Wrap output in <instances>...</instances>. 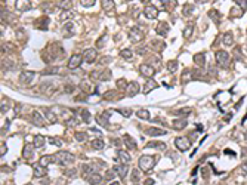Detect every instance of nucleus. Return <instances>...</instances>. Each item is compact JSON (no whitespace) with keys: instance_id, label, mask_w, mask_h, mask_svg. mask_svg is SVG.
Wrapping results in <instances>:
<instances>
[{"instance_id":"473e14b6","label":"nucleus","mask_w":247,"mask_h":185,"mask_svg":"<svg viewBox=\"0 0 247 185\" xmlns=\"http://www.w3.org/2000/svg\"><path fill=\"white\" fill-rule=\"evenodd\" d=\"M24 157L25 158H31L33 157V145H25V148H24Z\"/></svg>"},{"instance_id":"e433bc0d","label":"nucleus","mask_w":247,"mask_h":185,"mask_svg":"<svg viewBox=\"0 0 247 185\" xmlns=\"http://www.w3.org/2000/svg\"><path fill=\"white\" fill-rule=\"evenodd\" d=\"M176 68H178V62H176V61H169V64H167V70H169L170 73H175Z\"/></svg>"},{"instance_id":"393cba45","label":"nucleus","mask_w":247,"mask_h":185,"mask_svg":"<svg viewBox=\"0 0 247 185\" xmlns=\"http://www.w3.org/2000/svg\"><path fill=\"white\" fill-rule=\"evenodd\" d=\"M102 8H104V11L109 12L114 9V2L112 0H102Z\"/></svg>"},{"instance_id":"72a5a7b5","label":"nucleus","mask_w":247,"mask_h":185,"mask_svg":"<svg viewBox=\"0 0 247 185\" xmlns=\"http://www.w3.org/2000/svg\"><path fill=\"white\" fill-rule=\"evenodd\" d=\"M46 111V116H48V120L50 122V123H56L58 122V119H56V116L50 111V110H45Z\"/></svg>"},{"instance_id":"8fccbe9b","label":"nucleus","mask_w":247,"mask_h":185,"mask_svg":"<svg viewBox=\"0 0 247 185\" xmlns=\"http://www.w3.org/2000/svg\"><path fill=\"white\" fill-rule=\"evenodd\" d=\"M49 141H50V144H53V145H58V147H61V145H62V142H61V141H58V139H55V138H50Z\"/></svg>"},{"instance_id":"de8ad7c7","label":"nucleus","mask_w":247,"mask_h":185,"mask_svg":"<svg viewBox=\"0 0 247 185\" xmlns=\"http://www.w3.org/2000/svg\"><path fill=\"white\" fill-rule=\"evenodd\" d=\"M132 181H133V182H138V181H139V173H138V170H133V172H132Z\"/></svg>"},{"instance_id":"dca6fc26","label":"nucleus","mask_w":247,"mask_h":185,"mask_svg":"<svg viewBox=\"0 0 247 185\" xmlns=\"http://www.w3.org/2000/svg\"><path fill=\"white\" fill-rule=\"evenodd\" d=\"M33 123L36 125V126H45V120H43V117H42V114L39 113V111H34L33 113Z\"/></svg>"},{"instance_id":"a18cd8bd","label":"nucleus","mask_w":247,"mask_h":185,"mask_svg":"<svg viewBox=\"0 0 247 185\" xmlns=\"http://www.w3.org/2000/svg\"><path fill=\"white\" fill-rule=\"evenodd\" d=\"M115 173H117L115 170H107V179H108V181L114 179V178H115Z\"/></svg>"},{"instance_id":"603ef678","label":"nucleus","mask_w":247,"mask_h":185,"mask_svg":"<svg viewBox=\"0 0 247 185\" xmlns=\"http://www.w3.org/2000/svg\"><path fill=\"white\" fill-rule=\"evenodd\" d=\"M237 3H238V5L241 3V8L244 9V8L247 6V0H237Z\"/></svg>"},{"instance_id":"5701e85b","label":"nucleus","mask_w":247,"mask_h":185,"mask_svg":"<svg viewBox=\"0 0 247 185\" xmlns=\"http://www.w3.org/2000/svg\"><path fill=\"white\" fill-rule=\"evenodd\" d=\"M187 125H188V122L185 120V119H176V120H173V127H176V129H184V127H187Z\"/></svg>"},{"instance_id":"2eb2a0df","label":"nucleus","mask_w":247,"mask_h":185,"mask_svg":"<svg viewBox=\"0 0 247 185\" xmlns=\"http://www.w3.org/2000/svg\"><path fill=\"white\" fill-rule=\"evenodd\" d=\"M141 73L144 74V76H147V77H153L154 74H156V70L151 67V65H141Z\"/></svg>"},{"instance_id":"6e6552de","label":"nucleus","mask_w":247,"mask_h":185,"mask_svg":"<svg viewBox=\"0 0 247 185\" xmlns=\"http://www.w3.org/2000/svg\"><path fill=\"white\" fill-rule=\"evenodd\" d=\"M144 14H145V17L148 18V19H154V18H157V15H158V11H157V8L156 6H147L145 8V11H144Z\"/></svg>"},{"instance_id":"c756f323","label":"nucleus","mask_w":247,"mask_h":185,"mask_svg":"<svg viewBox=\"0 0 247 185\" xmlns=\"http://www.w3.org/2000/svg\"><path fill=\"white\" fill-rule=\"evenodd\" d=\"M136 116H138L139 119H142V120H148V119H150V113H148L147 110H144V108H142V110H138V111H136Z\"/></svg>"},{"instance_id":"cd10ccee","label":"nucleus","mask_w":247,"mask_h":185,"mask_svg":"<svg viewBox=\"0 0 247 185\" xmlns=\"http://www.w3.org/2000/svg\"><path fill=\"white\" fill-rule=\"evenodd\" d=\"M70 18H74V14H73L71 11H64V12L61 14V17H59V19H61L62 22H65V21L70 19Z\"/></svg>"},{"instance_id":"5fc2aeb1","label":"nucleus","mask_w":247,"mask_h":185,"mask_svg":"<svg viewBox=\"0 0 247 185\" xmlns=\"http://www.w3.org/2000/svg\"><path fill=\"white\" fill-rule=\"evenodd\" d=\"M65 173H67V175H76V169H74V170H67Z\"/></svg>"},{"instance_id":"a19ab883","label":"nucleus","mask_w":247,"mask_h":185,"mask_svg":"<svg viewBox=\"0 0 247 185\" xmlns=\"http://www.w3.org/2000/svg\"><path fill=\"white\" fill-rule=\"evenodd\" d=\"M81 117H83V122H86V123L90 122V113H89L87 110H83V111H81Z\"/></svg>"},{"instance_id":"9d476101","label":"nucleus","mask_w":247,"mask_h":185,"mask_svg":"<svg viewBox=\"0 0 247 185\" xmlns=\"http://www.w3.org/2000/svg\"><path fill=\"white\" fill-rule=\"evenodd\" d=\"M86 179H87V182H89L90 185H99V184L102 182V176H101L98 172H95V173L89 175Z\"/></svg>"},{"instance_id":"09e8293b","label":"nucleus","mask_w":247,"mask_h":185,"mask_svg":"<svg viewBox=\"0 0 247 185\" xmlns=\"http://www.w3.org/2000/svg\"><path fill=\"white\" fill-rule=\"evenodd\" d=\"M191 33H192V27H187L185 31H184V36H185V37H189Z\"/></svg>"},{"instance_id":"f257e3e1","label":"nucleus","mask_w":247,"mask_h":185,"mask_svg":"<svg viewBox=\"0 0 247 185\" xmlns=\"http://www.w3.org/2000/svg\"><path fill=\"white\" fill-rule=\"evenodd\" d=\"M138 163H139L141 170L148 172V170H151V169L154 167V164H156V158H154L153 155H142V157L139 158Z\"/></svg>"},{"instance_id":"7ed1b4c3","label":"nucleus","mask_w":247,"mask_h":185,"mask_svg":"<svg viewBox=\"0 0 247 185\" xmlns=\"http://www.w3.org/2000/svg\"><path fill=\"white\" fill-rule=\"evenodd\" d=\"M55 160L59 163V164H70L74 161V155L68 151H61L55 155Z\"/></svg>"},{"instance_id":"c9c22d12","label":"nucleus","mask_w":247,"mask_h":185,"mask_svg":"<svg viewBox=\"0 0 247 185\" xmlns=\"http://www.w3.org/2000/svg\"><path fill=\"white\" fill-rule=\"evenodd\" d=\"M121 116H125V117H130L132 116V110L130 108H120V110H117Z\"/></svg>"},{"instance_id":"13d9d810","label":"nucleus","mask_w":247,"mask_h":185,"mask_svg":"<svg viewBox=\"0 0 247 185\" xmlns=\"http://www.w3.org/2000/svg\"><path fill=\"white\" fill-rule=\"evenodd\" d=\"M126 2H127V0H126Z\"/></svg>"},{"instance_id":"f03ea898","label":"nucleus","mask_w":247,"mask_h":185,"mask_svg":"<svg viewBox=\"0 0 247 185\" xmlns=\"http://www.w3.org/2000/svg\"><path fill=\"white\" fill-rule=\"evenodd\" d=\"M215 58H216V64H217L219 67L226 68V67L229 65L231 56H229V53H228V52H225V50H217V52H216V55H215Z\"/></svg>"},{"instance_id":"1a4fd4ad","label":"nucleus","mask_w":247,"mask_h":185,"mask_svg":"<svg viewBox=\"0 0 247 185\" xmlns=\"http://www.w3.org/2000/svg\"><path fill=\"white\" fill-rule=\"evenodd\" d=\"M33 170H34V176H36V178H43V176L48 175L46 167L42 166V164H34V166H33Z\"/></svg>"},{"instance_id":"423d86ee","label":"nucleus","mask_w":247,"mask_h":185,"mask_svg":"<svg viewBox=\"0 0 247 185\" xmlns=\"http://www.w3.org/2000/svg\"><path fill=\"white\" fill-rule=\"evenodd\" d=\"M144 39V33L138 28V27H133L132 30H130V40L133 42V43H138V42H141Z\"/></svg>"},{"instance_id":"c03bdc74","label":"nucleus","mask_w":247,"mask_h":185,"mask_svg":"<svg viewBox=\"0 0 247 185\" xmlns=\"http://www.w3.org/2000/svg\"><path fill=\"white\" fill-rule=\"evenodd\" d=\"M77 125H78V122H77L74 117H71V119L67 122V126H68V127H73V126H77Z\"/></svg>"},{"instance_id":"7c9ffc66","label":"nucleus","mask_w":247,"mask_h":185,"mask_svg":"<svg viewBox=\"0 0 247 185\" xmlns=\"http://www.w3.org/2000/svg\"><path fill=\"white\" fill-rule=\"evenodd\" d=\"M120 55H121V58H125V59H132V56H133V53H132L130 49H123L120 52Z\"/></svg>"},{"instance_id":"58836bf2","label":"nucleus","mask_w":247,"mask_h":185,"mask_svg":"<svg viewBox=\"0 0 247 185\" xmlns=\"http://www.w3.org/2000/svg\"><path fill=\"white\" fill-rule=\"evenodd\" d=\"M74 138H76L77 141H81V142H83V141L87 139V135H86L84 132H77V133L74 135Z\"/></svg>"},{"instance_id":"f3484780","label":"nucleus","mask_w":247,"mask_h":185,"mask_svg":"<svg viewBox=\"0 0 247 185\" xmlns=\"http://www.w3.org/2000/svg\"><path fill=\"white\" fill-rule=\"evenodd\" d=\"M53 161H56L55 160V155H43V157H40V160H39V164H42V166H48V164H50V163H53Z\"/></svg>"},{"instance_id":"20e7f679","label":"nucleus","mask_w":247,"mask_h":185,"mask_svg":"<svg viewBox=\"0 0 247 185\" xmlns=\"http://www.w3.org/2000/svg\"><path fill=\"white\" fill-rule=\"evenodd\" d=\"M34 77H36V73H33V71H24L19 76V81L22 84H31Z\"/></svg>"},{"instance_id":"f704fd0d","label":"nucleus","mask_w":247,"mask_h":185,"mask_svg":"<svg viewBox=\"0 0 247 185\" xmlns=\"http://www.w3.org/2000/svg\"><path fill=\"white\" fill-rule=\"evenodd\" d=\"M194 62L198 64V65H203V64H204V55H203V53H197V55L194 56Z\"/></svg>"},{"instance_id":"ddd939ff","label":"nucleus","mask_w":247,"mask_h":185,"mask_svg":"<svg viewBox=\"0 0 247 185\" xmlns=\"http://www.w3.org/2000/svg\"><path fill=\"white\" fill-rule=\"evenodd\" d=\"M138 92H139V84H138L136 81L129 83V86H127V89H126V94H127L129 96H135Z\"/></svg>"},{"instance_id":"f8f14e48","label":"nucleus","mask_w":247,"mask_h":185,"mask_svg":"<svg viewBox=\"0 0 247 185\" xmlns=\"http://www.w3.org/2000/svg\"><path fill=\"white\" fill-rule=\"evenodd\" d=\"M114 170L117 172V176H120V178H125V176H127L129 167H127V164H117V166L114 167Z\"/></svg>"},{"instance_id":"79ce46f5","label":"nucleus","mask_w":247,"mask_h":185,"mask_svg":"<svg viewBox=\"0 0 247 185\" xmlns=\"http://www.w3.org/2000/svg\"><path fill=\"white\" fill-rule=\"evenodd\" d=\"M80 3H81L83 6L89 8V6H93V5L96 3V0H80Z\"/></svg>"},{"instance_id":"a211bd4d","label":"nucleus","mask_w":247,"mask_h":185,"mask_svg":"<svg viewBox=\"0 0 247 185\" xmlns=\"http://www.w3.org/2000/svg\"><path fill=\"white\" fill-rule=\"evenodd\" d=\"M96 170H98V167H96L95 164H84V166H83V173H84V178H87L89 175L95 173Z\"/></svg>"},{"instance_id":"9b49d317","label":"nucleus","mask_w":247,"mask_h":185,"mask_svg":"<svg viewBox=\"0 0 247 185\" xmlns=\"http://www.w3.org/2000/svg\"><path fill=\"white\" fill-rule=\"evenodd\" d=\"M117 158L121 161V164H126V163H129L130 161V154L127 153V151H123V150H120V151H117Z\"/></svg>"},{"instance_id":"bb28decb","label":"nucleus","mask_w":247,"mask_h":185,"mask_svg":"<svg viewBox=\"0 0 247 185\" xmlns=\"http://www.w3.org/2000/svg\"><path fill=\"white\" fill-rule=\"evenodd\" d=\"M161 2H163V5L167 11H173L175 6H176V0H161Z\"/></svg>"},{"instance_id":"aec40b11","label":"nucleus","mask_w":247,"mask_h":185,"mask_svg":"<svg viewBox=\"0 0 247 185\" xmlns=\"http://www.w3.org/2000/svg\"><path fill=\"white\" fill-rule=\"evenodd\" d=\"M15 8L18 11H27L30 8V3H28V0H18V2L15 3Z\"/></svg>"},{"instance_id":"4be33fe9","label":"nucleus","mask_w":247,"mask_h":185,"mask_svg":"<svg viewBox=\"0 0 247 185\" xmlns=\"http://www.w3.org/2000/svg\"><path fill=\"white\" fill-rule=\"evenodd\" d=\"M156 87H157V81H154V80H148L147 84L144 86V94H150V92H151L153 89H156Z\"/></svg>"},{"instance_id":"6e6d98bb","label":"nucleus","mask_w":247,"mask_h":185,"mask_svg":"<svg viewBox=\"0 0 247 185\" xmlns=\"http://www.w3.org/2000/svg\"><path fill=\"white\" fill-rule=\"evenodd\" d=\"M109 185H120L118 182H112V184H109Z\"/></svg>"},{"instance_id":"49530a36","label":"nucleus","mask_w":247,"mask_h":185,"mask_svg":"<svg viewBox=\"0 0 247 185\" xmlns=\"http://www.w3.org/2000/svg\"><path fill=\"white\" fill-rule=\"evenodd\" d=\"M191 111H192L191 108H182V110L178 111V114H181V116H187V114H189Z\"/></svg>"},{"instance_id":"4468645a","label":"nucleus","mask_w":247,"mask_h":185,"mask_svg":"<svg viewBox=\"0 0 247 185\" xmlns=\"http://www.w3.org/2000/svg\"><path fill=\"white\" fill-rule=\"evenodd\" d=\"M83 59H86L87 62H93L96 59V49H86L83 53Z\"/></svg>"},{"instance_id":"4d7b16f0","label":"nucleus","mask_w":247,"mask_h":185,"mask_svg":"<svg viewBox=\"0 0 247 185\" xmlns=\"http://www.w3.org/2000/svg\"><path fill=\"white\" fill-rule=\"evenodd\" d=\"M27 185H33V184H27Z\"/></svg>"},{"instance_id":"39448f33","label":"nucleus","mask_w":247,"mask_h":185,"mask_svg":"<svg viewBox=\"0 0 247 185\" xmlns=\"http://www.w3.org/2000/svg\"><path fill=\"white\" fill-rule=\"evenodd\" d=\"M175 145H176L178 150H181V151H187V150L191 147V142H189L187 138H176Z\"/></svg>"},{"instance_id":"0eeeda50","label":"nucleus","mask_w":247,"mask_h":185,"mask_svg":"<svg viewBox=\"0 0 247 185\" xmlns=\"http://www.w3.org/2000/svg\"><path fill=\"white\" fill-rule=\"evenodd\" d=\"M81 61H83V58H81L80 55H73V56L70 58V61H68V68H70V70L78 68L80 64H81Z\"/></svg>"},{"instance_id":"412c9836","label":"nucleus","mask_w":247,"mask_h":185,"mask_svg":"<svg viewBox=\"0 0 247 185\" xmlns=\"http://www.w3.org/2000/svg\"><path fill=\"white\" fill-rule=\"evenodd\" d=\"M147 133H148V135H151V136H161V135H166L167 132H166V130H163V129H156V127H150V129L147 130Z\"/></svg>"},{"instance_id":"b1692460","label":"nucleus","mask_w":247,"mask_h":185,"mask_svg":"<svg viewBox=\"0 0 247 185\" xmlns=\"http://www.w3.org/2000/svg\"><path fill=\"white\" fill-rule=\"evenodd\" d=\"M90 145H92V148H95V150H102L104 148V141L101 139V138H96V139H93L92 142H90Z\"/></svg>"},{"instance_id":"ea45409f","label":"nucleus","mask_w":247,"mask_h":185,"mask_svg":"<svg viewBox=\"0 0 247 185\" xmlns=\"http://www.w3.org/2000/svg\"><path fill=\"white\" fill-rule=\"evenodd\" d=\"M59 73H61V68H58V67H53V68L43 71V74H59Z\"/></svg>"},{"instance_id":"6ab92c4d","label":"nucleus","mask_w":247,"mask_h":185,"mask_svg":"<svg viewBox=\"0 0 247 185\" xmlns=\"http://www.w3.org/2000/svg\"><path fill=\"white\" fill-rule=\"evenodd\" d=\"M156 31H157V34H160V36H166V34H167V31H169V27H167V24H166V22H160V24L157 25Z\"/></svg>"},{"instance_id":"864d4df0","label":"nucleus","mask_w":247,"mask_h":185,"mask_svg":"<svg viewBox=\"0 0 247 185\" xmlns=\"http://www.w3.org/2000/svg\"><path fill=\"white\" fill-rule=\"evenodd\" d=\"M153 184H154L153 179H147V181H145V185H153Z\"/></svg>"},{"instance_id":"2f4dec72","label":"nucleus","mask_w":247,"mask_h":185,"mask_svg":"<svg viewBox=\"0 0 247 185\" xmlns=\"http://www.w3.org/2000/svg\"><path fill=\"white\" fill-rule=\"evenodd\" d=\"M37 22H42V24H36V27H39V28H42V30H46V28H48V22H49V19L45 17V18H40Z\"/></svg>"},{"instance_id":"a878e982","label":"nucleus","mask_w":247,"mask_h":185,"mask_svg":"<svg viewBox=\"0 0 247 185\" xmlns=\"http://www.w3.org/2000/svg\"><path fill=\"white\" fill-rule=\"evenodd\" d=\"M43 145H45V136L37 135V136L34 138V148H42Z\"/></svg>"},{"instance_id":"37998d69","label":"nucleus","mask_w":247,"mask_h":185,"mask_svg":"<svg viewBox=\"0 0 247 185\" xmlns=\"http://www.w3.org/2000/svg\"><path fill=\"white\" fill-rule=\"evenodd\" d=\"M117 86H118L120 89H127L129 84L126 83V80H118V81H117Z\"/></svg>"},{"instance_id":"4c0bfd02","label":"nucleus","mask_w":247,"mask_h":185,"mask_svg":"<svg viewBox=\"0 0 247 185\" xmlns=\"http://www.w3.org/2000/svg\"><path fill=\"white\" fill-rule=\"evenodd\" d=\"M125 144H126L130 150H135V148H136V144H135V142H133L129 136H125Z\"/></svg>"},{"instance_id":"3c124183","label":"nucleus","mask_w":247,"mask_h":185,"mask_svg":"<svg viewBox=\"0 0 247 185\" xmlns=\"http://www.w3.org/2000/svg\"><path fill=\"white\" fill-rule=\"evenodd\" d=\"M241 173H244V175H247V160L241 164Z\"/></svg>"},{"instance_id":"c85d7f7f","label":"nucleus","mask_w":247,"mask_h":185,"mask_svg":"<svg viewBox=\"0 0 247 185\" xmlns=\"http://www.w3.org/2000/svg\"><path fill=\"white\" fill-rule=\"evenodd\" d=\"M234 43V37H232V33H226L223 36V45L225 46H231Z\"/></svg>"}]
</instances>
